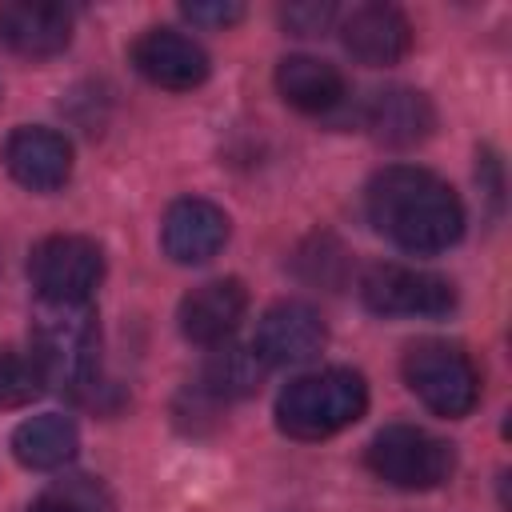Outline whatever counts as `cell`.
Listing matches in <instances>:
<instances>
[{
  "label": "cell",
  "instance_id": "cell-1",
  "mask_svg": "<svg viewBox=\"0 0 512 512\" xmlns=\"http://www.w3.org/2000/svg\"><path fill=\"white\" fill-rule=\"evenodd\" d=\"M364 212L372 228L412 256L444 252L464 232V204L448 180L416 164H388L368 180Z\"/></svg>",
  "mask_w": 512,
  "mask_h": 512
},
{
  "label": "cell",
  "instance_id": "cell-4",
  "mask_svg": "<svg viewBox=\"0 0 512 512\" xmlns=\"http://www.w3.org/2000/svg\"><path fill=\"white\" fill-rule=\"evenodd\" d=\"M404 384L412 396L448 420H460L480 400V372L472 356L452 340H416L404 352Z\"/></svg>",
  "mask_w": 512,
  "mask_h": 512
},
{
  "label": "cell",
  "instance_id": "cell-11",
  "mask_svg": "<svg viewBox=\"0 0 512 512\" xmlns=\"http://www.w3.org/2000/svg\"><path fill=\"white\" fill-rule=\"evenodd\" d=\"M72 40V12L64 4L12 0L0 4V44L24 60L60 56Z\"/></svg>",
  "mask_w": 512,
  "mask_h": 512
},
{
  "label": "cell",
  "instance_id": "cell-13",
  "mask_svg": "<svg viewBox=\"0 0 512 512\" xmlns=\"http://www.w3.org/2000/svg\"><path fill=\"white\" fill-rule=\"evenodd\" d=\"M160 244L176 264H208L228 244V216L212 200L184 196L164 212Z\"/></svg>",
  "mask_w": 512,
  "mask_h": 512
},
{
  "label": "cell",
  "instance_id": "cell-21",
  "mask_svg": "<svg viewBox=\"0 0 512 512\" xmlns=\"http://www.w3.org/2000/svg\"><path fill=\"white\" fill-rule=\"evenodd\" d=\"M180 12H184V20H192L200 28H228L244 16V4H236V0H196V4H184Z\"/></svg>",
  "mask_w": 512,
  "mask_h": 512
},
{
  "label": "cell",
  "instance_id": "cell-6",
  "mask_svg": "<svg viewBox=\"0 0 512 512\" xmlns=\"http://www.w3.org/2000/svg\"><path fill=\"white\" fill-rule=\"evenodd\" d=\"M28 280L40 304H88L104 280V252L76 232L44 236L28 256Z\"/></svg>",
  "mask_w": 512,
  "mask_h": 512
},
{
  "label": "cell",
  "instance_id": "cell-15",
  "mask_svg": "<svg viewBox=\"0 0 512 512\" xmlns=\"http://www.w3.org/2000/svg\"><path fill=\"white\" fill-rule=\"evenodd\" d=\"M364 124L380 144L412 148L432 132L436 112H432V100L424 92H416V88H380L368 100Z\"/></svg>",
  "mask_w": 512,
  "mask_h": 512
},
{
  "label": "cell",
  "instance_id": "cell-14",
  "mask_svg": "<svg viewBox=\"0 0 512 512\" xmlns=\"http://www.w3.org/2000/svg\"><path fill=\"white\" fill-rule=\"evenodd\" d=\"M244 308H248L244 284L236 276H224V280H208V284L192 288L180 300L176 320H180L184 340L216 348V344H224L236 332V324L244 320Z\"/></svg>",
  "mask_w": 512,
  "mask_h": 512
},
{
  "label": "cell",
  "instance_id": "cell-7",
  "mask_svg": "<svg viewBox=\"0 0 512 512\" xmlns=\"http://www.w3.org/2000/svg\"><path fill=\"white\" fill-rule=\"evenodd\" d=\"M360 300L376 316H448L456 308V288L408 264H372L360 280Z\"/></svg>",
  "mask_w": 512,
  "mask_h": 512
},
{
  "label": "cell",
  "instance_id": "cell-16",
  "mask_svg": "<svg viewBox=\"0 0 512 512\" xmlns=\"http://www.w3.org/2000/svg\"><path fill=\"white\" fill-rule=\"evenodd\" d=\"M80 452V428L60 412H40L16 424L12 456L32 472H56Z\"/></svg>",
  "mask_w": 512,
  "mask_h": 512
},
{
  "label": "cell",
  "instance_id": "cell-12",
  "mask_svg": "<svg viewBox=\"0 0 512 512\" xmlns=\"http://www.w3.org/2000/svg\"><path fill=\"white\" fill-rule=\"evenodd\" d=\"M340 40L352 60H360L368 68H384V64H396L408 56L412 24L392 4H356L340 20Z\"/></svg>",
  "mask_w": 512,
  "mask_h": 512
},
{
  "label": "cell",
  "instance_id": "cell-8",
  "mask_svg": "<svg viewBox=\"0 0 512 512\" xmlns=\"http://www.w3.org/2000/svg\"><path fill=\"white\" fill-rule=\"evenodd\" d=\"M0 160L8 176L28 192H56L72 176V144L44 124H20L8 132Z\"/></svg>",
  "mask_w": 512,
  "mask_h": 512
},
{
  "label": "cell",
  "instance_id": "cell-3",
  "mask_svg": "<svg viewBox=\"0 0 512 512\" xmlns=\"http://www.w3.org/2000/svg\"><path fill=\"white\" fill-rule=\"evenodd\" d=\"M368 408V384L352 368H320L284 384L276 396V428L292 440H328L356 424Z\"/></svg>",
  "mask_w": 512,
  "mask_h": 512
},
{
  "label": "cell",
  "instance_id": "cell-10",
  "mask_svg": "<svg viewBox=\"0 0 512 512\" xmlns=\"http://www.w3.org/2000/svg\"><path fill=\"white\" fill-rule=\"evenodd\" d=\"M132 64H136V72L148 84L168 88V92H188V88L204 84L208 68H212L208 52L192 36H184L176 28H148V32H140L136 44H132Z\"/></svg>",
  "mask_w": 512,
  "mask_h": 512
},
{
  "label": "cell",
  "instance_id": "cell-2",
  "mask_svg": "<svg viewBox=\"0 0 512 512\" xmlns=\"http://www.w3.org/2000/svg\"><path fill=\"white\" fill-rule=\"evenodd\" d=\"M28 352L40 364L44 384L88 400L100 384V324L92 304H40Z\"/></svg>",
  "mask_w": 512,
  "mask_h": 512
},
{
  "label": "cell",
  "instance_id": "cell-9",
  "mask_svg": "<svg viewBox=\"0 0 512 512\" xmlns=\"http://www.w3.org/2000/svg\"><path fill=\"white\" fill-rule=\"evenodd\" d=\"M328 344V328L320 320V312L304 300H280L272 304L260 320H256V336L252 348L268 368H284V364H304L312 356H320V348Z\"/></svg>",
  "mask_w": 512,
  "mask_h": 512
},
{
  "label": "cell",
  "instance_id": "cell-5",
  "mask_svg": "<svg viewBox=\"0 0 512 512\" xmlns=\"http://www.w3.org/2000/svg\"><path fill=\"white\" fill-rule=\"evenodd\" d=\"M364 464L372 468V476H380L392 488L404 492H432L440 488L452 468H456V452L448 440H440L428 428L416 424H388L372 436Z\"/></svg>",
  "mask_w": 512,
  "mask_h": 512
},
{
  "label": "cell",
  "instance_id": "cell-18",
  "mask_svg": "<svg viewBox=\"0 0 512 512\" xmlns=\"http://www.w3.org/2000/svg\"><path fill=\"white\" fill-rule=\"evenodd\" d=\"M268 364L256 356V348H236V344H216V352L204 364V388L216 396H248L264 380Z\"/></svg>",
  "mask_w": 512,
  "mask_h": 512
},
{
  "label": "cell",
  "instance_id": "cell-22",
  "mask_svg": "<svg viewBox=\"0 0 512 512\" xmlns=\"http://www.w3.org/2000/svg\"><path fill=\"white\" fill-rule=\"evenodd\" d=\"M332 16H336L332 4H288V8L280 12L284 28L296 32V36H316V32H324V28L332 24Z\"/></svg>",
  "mask_w": 512,
  "mask_h": 512
},
{
  "label": "cell",
  "instance_id": "cell-19",
  "mask_svg": "<svg viewBox=\"0 0 512 512\" xmlns=\"http://www.w3.org/2000/svg\"><path fill=\"white\" fill-rule=\"evenodd\" d=\"M44 392V372L32 352L0 344V408H24Z\"/></svg>",
  "mask_w": 512,
  "mask_h": 512
},
{
  "label": "cell",
  "instance_id": "cell-17",
  "mask_svg": "<svg viewBox=\"0 0 512 512\" xmlns=\"http://www.w3.org/2000/svg\"><path fill=\"white\" fill-rule=\"evenodd\" d=\"M276 92L300 112H332L344 100V76L320 56H284L276 64Z\"/></svg>",
  "mask_w": 512,
  "mask_h": 512
},
{
  "label": "cell",
  "instance_id": "cell-20",
  "mask_svg": "<svg viewBox=\"0 0 512 512\" xmlns=\"http://www.w3.org/2000/svg\"><path fill=\"white\" fill-rule=\"evenodd\" d=\"M100 488L92 484H68V488H52L40 500H32L28 512H96Z\"/></svg>",
  "mask_w": 512,
  "mask_h": 512
}]
</instances>
